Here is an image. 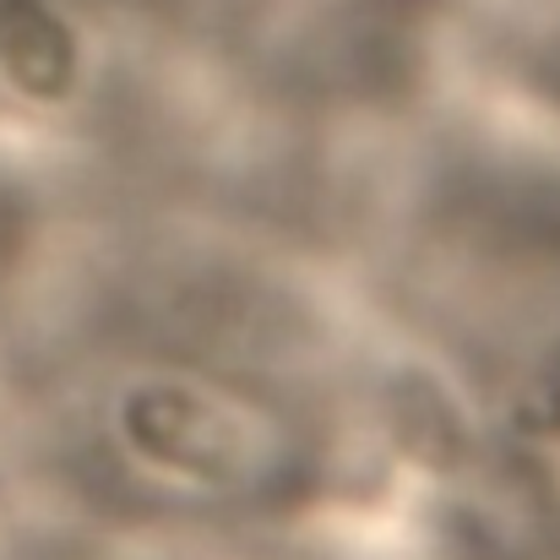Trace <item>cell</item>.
Wrapping results in <instances>:
<instances>
[{"label":"cell","instance_id":"cell-1","mask_svg":"<svg viewBox=\"0 0 560 560\" xmlns=\"http://www.w3.org/2000/svg\"><path fill=\"white\" fill-rule=\"evenodd\" d=\"M131 446L170 468L190 474L207 485H229L245 468V430L234 424V413L190 386H142L126 413H120Z\"/></svg>","mask_w":560,"mask_h":560},{"label":"cell","instance_id":"cell-2","mask_svg":"<svg viewBox=\"0 0 560 560\" xmlns=\"http://www.w3.org/2000/svg\"><path fill=\"white\" fill-rule=\"evenodd\" d=\"M0 71L27 98H66L77 82V44L38 0H0Z\"/></svg>","mask_w":560,"mask_h":560},{"label":"cell","instance_id":"cell-3","mask_svg":"<svg viewBox=\"0 0 560 560\" xmlns=\"http://www.w3.org/2000/svg\"><path fill=\"white\" fill-rule=\"evenodd\" d=\"M397 435L413 457H424L430 468H452L468 452V430L463 413L452 408V397L430 381V375H408L397 386Z\"/></svg>","mask_w":560,"mask_h":560},{"label":"cell","instance_id":"cell-4","mask_svg":"<svg viewBox=\"0 0 560 560\" xmlns=\"http://www.w3.org/2000/svg\"><path fill=\"white\" fill-rule=\"evenodd\" d=\"M517 430L523 435H560V349H550V360L528 375L523 397H517Z\"/></svg>","mask_w":560,"mask_h":560},{"label":"cell","instance_id":"cell-5","mask_svg":"<svg viewBox=\"0 0 560 560\" xmlns=\"http://www.w3.org/2000/svg\"><path fill=\"white\" fill-rule=\"evenodd\" d=\"M550 88H556V98H560V77H556V82H550Z\"/></svg>","mask_w":560,"mask_h":560},{"label":"cell","instance_id":"cell-6","mask_svg":"<svg viewBox=\"0 0 560 560\" xmlns=\"http://www.w3.org/2000/svg\"><path fill=\"white\" fill-rule=\"evenodd\" d=\"M550 560H560V550H556V556H550Z\"/></svg>","mask_w":560,"mask_h":560}]
</instances>
